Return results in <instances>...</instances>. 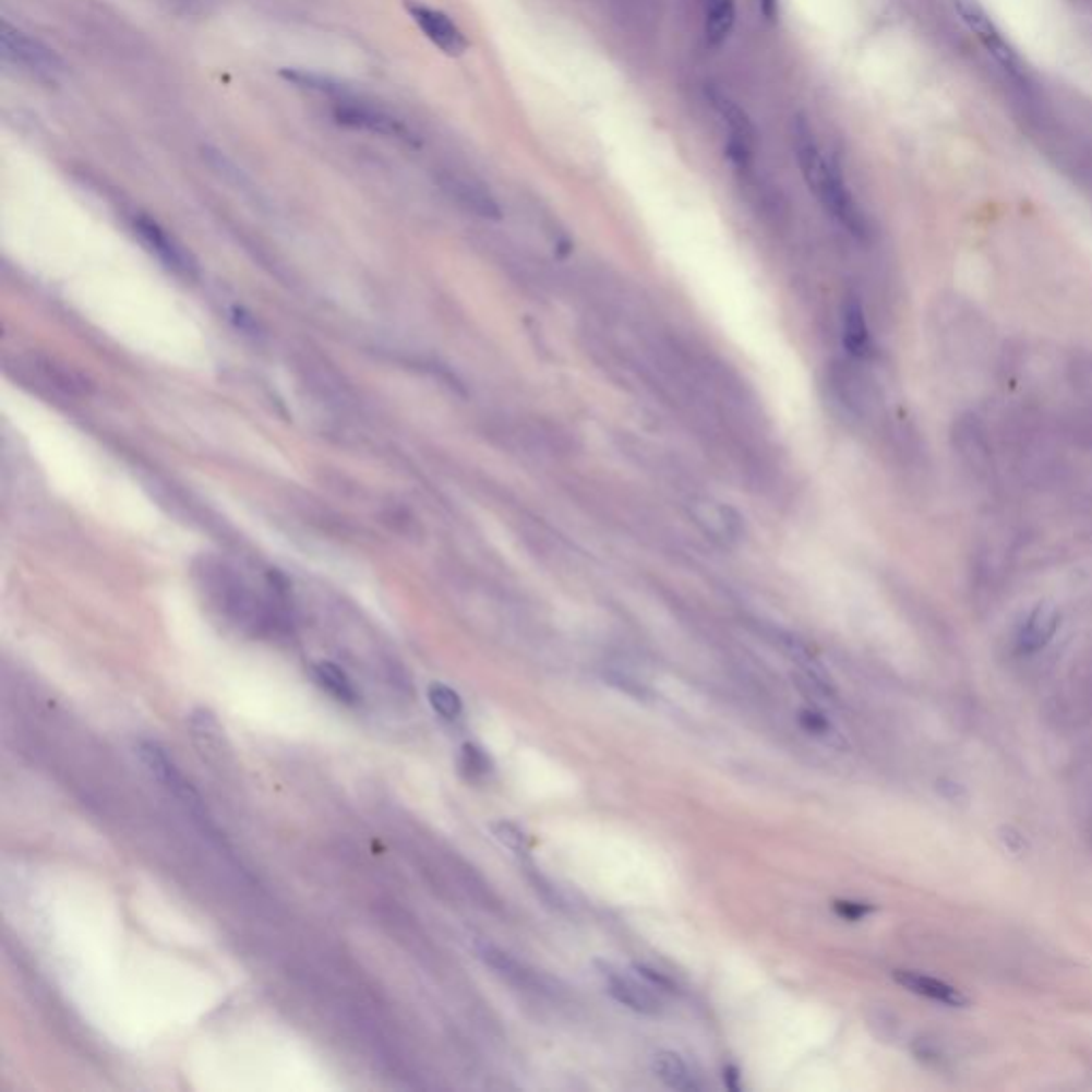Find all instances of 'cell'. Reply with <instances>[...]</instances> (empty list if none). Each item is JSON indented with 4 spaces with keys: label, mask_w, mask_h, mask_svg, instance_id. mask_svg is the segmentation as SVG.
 Wrapping results in <instances>:
<instances>
[{
    "label": "cell",
    "mask_w": 1092,
    "mask_h": 1092,
    "mask_svg": "<svg viewBox=\"0 0 1092 1092\" xmlns=\"http://www.w3.org/2000/svg\"><path fill=\"white\" fill-rule=\"evenodd\" d=\"M478 956L484 960V964H489L497 975H502L511 984H515L519 988H525V991H536V993H544L547 991L542 986L540 977L533 971L525 969L521 962L517 958H513L508 951L500 950V948L489 946V944H480L478 946Z\"/></svg>",
    "instance_id": "obj_13"
},
{
    "label": "cell",
    "mask_w": 1092,
    "mask_h": 1092,
    "mask_svg": "<svg viewBox=\"0 0 1092 1092\" xmlns=\"http://www.w3.org/2000/svg\"><path fill=\"white\" fill-rule=\"evenodd\" d=\"M892 980L902 986L904 991L917 995V997L931 998L935 1003H941L946 1007H956V1009H962L967 1007L971 1000L969 997L958 991L956 986H951L948 982L944 980H937V977H931V975H924V973H917V971H895L892 973Z\"/></svg>",
    "instance_id": "obj_11"
},
{
    "label": "cell",
    "mask_w": 1092,
    "mask_h": 1092,
    "mask_svg": "<svg viewBox=\"0 0 1092 1092\" xmlns=\"http://www.w3.org/2000/svg\"><path fill=\"white\" fill-rule=\"evenodd\" d=\"M799 723H801V728H803L805 732L813 734V736H817V739H824V741H826V743H830V745H839V747L843 745V743H841L839 732L832 728V723L828 721V717H826V715H821L819 711L803 709V711L799 712Z\"/></svg>",
    "instance_id": "obj_21"
},
{
    "label": "cell",
    "mask_w": 1092,
    "mask_h": 1092,
    "mask_svg": "<svg viewBox=\"0 0 1092 1092\" xmlns=\"http://www.w3.org/2000/svg\"><path fill=\"white\" fill-rule=\"evenodd\" d=\"M604 679L609 681V685L617 687L619 692H623L625 696L638 700V703H649L653 698V694L643 685L638 683L636 679L627 676V674H621V672H607Z\"/></svg>",
    "instance_id": "obj_22"
},
{
    "label": "cell",
    "mask_w": 1092,
    "mask_h": 1092,
    "mask_svg": "<svg viewBox=\"0 0 1092 1092\" xmlns=\"http://www.w3.org/2000/svg\"><path fill=\"white\" fill-rule=\"evenodd\" d=\"M950 4L958 13L960 22L969 28V33H973V37L982 44V48L997 60V64H1000L1011 77L1022 80L1024 69L1020 56L1003 37V33L998 31L995 20L986 13V9L977 0H950Z\"/></svg>",
    "instance_id": "obj_3"
},
{
    "label": "cell",
    "mask_w": 1092,
    "mask_h": 1092,
    "mask_svg": "<svg viewBox=\"0 0 1092 1092\" xmlns=\"http://www.w3.org/2000/svg\"><path fill=\"white\" fill-rule=\"evenodd\" d=\"M837 915H841L843 920L848 922H860L864 920L868 913L875 911V907L871 902H855V901H835L832 902Z\"/></svg>",
    "instance_id": "obj_24"
},
{
    "label": "cell",
    "mask_w": 1092,
    "mask_h": 1092,
    "mask_svg": "<svg viewBox=\"0 0 1092 1092\" xmlns=\"http://www.w3.org/2000/svg\"><path fill=\"white\" fill-rule=\"evenodd\" d=\"M596 969H598L600 977L604 980L607 993L615 998L617 1003L629 1007L636 1013H643V1016H658V1013H662L664 1003H662V998L658 995V991H651L653 988L651 984H640L634 977H629V975L617 971L613 964L602 962V960L596 962Z\"/></svg>",
    "instance_id": "obj_8"
},
{
    "label": "cell",
    "mask_w": 1092,
    "mask_h": 1092,
    "mask_svg": "<svg viewBox=\"0 0 1092 1092\" xmlns=\"http://www.w3.org/2000/svg\"><path fill=\"white\" fill-rule=\"evenodd\" d=\"M459 768L468 779H482L493 770L491 756L475 743H466L459 749Z\"/></svg>",
    "instance_id": "obj_19"
},
{
    "label": "cell",
    "mask_w": 1092,
    "mask_h": 1092,
    "mask_svg": "<svg viewBox=\"0 0 1092 1092\" xmlns=\"http://www.w3.org/2000/svg\"><path fill=\"white\" fill-rule=\"evenodd\" d=\"M406 11L412 17V22L419 26V31L428 37L429 41L446 56H464L470 44L464 31L453 22V17L440 9H433L417 0H406Z\"/></svg>",
    "instance_id": "obj_7"
},
{
    "label": "cell",
    "mask_w": 1092,
    "mask_h": 1092,
    "mask_svg": "<svg viewBox=\"0 0 1092 1092\" xmlns=\"http://www.w3.org/2000/svg\"><path fill=\"white\" fill-rule=\"evenodd\" d=\"M736 24L734 0H705V37L711 48H719L732 35Z\"/></svg>",
    "instance_id": "obj_14"
},
{
    "label": "cell",
    "mask_w": 1092,
    "mask_h": 1092,
    "mask_svg": "<svg viewBox=\"0 0 1092 1092\" xmlns=\"http://www.w3.org/2000/svg\"><path fill=\"white\" fill-rule=\"evenodd\" d=\"M707 98L711 103L715 113L723 120L728 127V143H725V154L736 167H747L754 158L756 143H758V129L749 113L723 91L717 86H709Z\"/></svg>",
    "instance_id": "obj_4"
},
{
    "label": "cell",
    "mask_w": 1092,
    "mask_h": 1092,
    "mask_svg": "<svg viewBox=\"0 0 1092 1092\" xmlns=\"http://www.w3.org/2000/svg\"><path fill=\"white\" fill-rule=\"evenodd\" d=\"M634 971H636V973H638V975H640L647 984H651L656 991L674 993V988H676V986H674V982H672L670 977H665L664 973H660V971H656V969H651V967H647V964H643V962H634Z\"/></svg>",
    "instance_id": "obj_25"
},
{
    "label": "cell",
    "mask_w": 1092,
    "mask_h": 1092,
    "mask_svg": "<svg viewBox=\"0 0 1092 1092\" xmlns=\"http://www.w3.org/2000/svg\"><path fill=\"white\" fill-rule=\"evenodd\" d=\"M137 756L156 783H160L182 805L191 808L196 821H205V811H203V801H201L199 792L192 788L191 781L184 779V775L178 770L176 761L169 758V754L163 745H158L156 741H140Z\"/></svg>",
    "instance_id": "obj_6"
},
{
    "label": "cell",
    "mask_w": 1092,
    "mask_h": 1092,
    "mask_svg": "<svg viewBox=\"0 0 1092 1092\" xmlns=\"http://www.w3.org/2000/svg\"><path fill=\"white\" fill-rule=\"evenodd\" d=\"M41 372L48 376V381L51 384L64 388L67 393H77V391H84V382L80 381L77 374H73L71 370L67 368H58L53 361H44L41 365Z\"/></svg>",
    "instance_id": "obj_23"
},
{
    "label": "cell",
    "mask_w": 1092,
    "mask_h": 1092,
    "mask_svg": "<svg viewBox=\"0 0 1092 1092\" xmlns=\"http://www.w3.org/2000/svg\"><path fill=\"white\" fill-rule=\"evenodd\" d=\"M314 679L337 703L357 705L359 694H357L352 681L348 679V674L339 665L333 664V662H321V664L314 665Z\"/></svg>",
    "instance_id": "obj_17"
},
{
    "label": "cell",
    "mask_w": 1092,
    "mask_h": 1092,
    "mask_svg": "<svg viewBox=\"0 0 1092 1092\" xmlns=\"http://www.w3.org/2000/svg\"><path fill=\"white\" fill-rule=\"evenodd\" d=\"M491 832H493V837H495L502 845H506V848H508V850H513L515 854L527 855L529 854V850H531V845H533V843H531V839L527 837V832H525V830H521V828H519L517 824H513V821H506V819L493 821V824H491Z\"/></svg>",
    "instance_id": "obj_20"
},
{
    "label": "cell",
    "mask_w": 1092,
    "mask_h": 1092,
    "mask_svg": "<svg viewBox=\"0 0 1092 1092\" xmlns=\"http://www.w3.org/2000/svg\"><path fill=\"white\" fill-rule=\"evenodd\" d=\"M231 314H233L231 319H233L236 327L241 329V332L248 333V335H259V333H261V325H259V321H256L250 312H245L243 308H238V305H236V308L231 310Z\"/></svg>",
    "instance_id": "obj_26"
},
{
    "label": "cell",
    "mask_w": 1092,
    "mask_h": 1092,
    "mask_svg": "<svg viewBox=\"0 0 1092 1092\" xmlns=\"http://www.w3.org/2000/svg\"><path fill=\"white\" fill-rule=\"evenodd\" d=\"M760 13L766 22H777L779 20V0H758Z\"/></svg>",
    "instance_id": "obj_28"
},
{
    "label": "cell",
    "mask_w": 1092,
    "mask_h": 1092,
    "mask_svg": "<svg viewBox=\"0 0 1092 1092\" xmlns=\"http://www.w3.org/2000/svg\"><path fill=\"white\" fill-rule=\"evenodd\" d=\"M135 231L145 241V245H149V250L167 267H171L176 272H182V274H192L194 272V261H192L191 254L184 250V245H180L176 239L169 238V233L163 231L154 220H149L145 216H140L135 220Z\"/></svg>",
    "instance_id": "obj_10"
},
{
    "label": "cell",
    "mask_w": 1092,
    "mask_h": 1092,
    "mask_svg": "<svg viewBox=\"0 0 1092 1092\" xmlns=\"http://www.w3.org/2000/svg\"><path fill=\"white\" fill-rule=\"evenodd\" d=\"M428 698L431 709L448 721L461 717V712H464V703H461L459 694L444 683L429 685Z\"/></svg>",
    "instance_id": "obj_18"
},
{
    "label": "cell",
    "mask_w": 1092,
    "mask_h": 1092,
    "mask_svg": "<svg viewBox=\"0 0 1092 1092\" xmlns=\"http://www.w3.org/2000/svg\"><path fill=\"white\" fill-rule=\"evenodd\" d=\"M653 1073L668 1089L679 1092L698 1091L694 1076L689 1073L685 1060L670 1049H662L653 1056Z\"/></svg>",
    "instance_id": "obj_15"
},
{
    "label": "cell",
    "mask_w": 1092,
    "mask_h": 1092,
    "mask_svg": "<svg viewBox=\"0 0 1092 1092\" xmlns=\"http://www.w3.org/2000/svg\"><path fill=\"white\" fill-rule=\"evenodd\" d=\"M739 1080H741L739 1069H736L734 1065H728V1067L723 1069V1084H725V1089L732 1092L741 1091V1082H739Z\"/></svg>",
    "instance_id": "obj_27"
},
{
    "label": "cell",
    "mask_w": 1092,
    "mask_h": 1092,
    "mask_svg": "<svg viewBox=\"0 0 1092 1092\" xmlns=\"http://www.w3.org/2000/svg\"><path fill=\"white\" fill-rule=\"evenodd\" d=\"M333 118L337 124L352 129V131H363L372 135H381L386 140L406 143V145H419V135L397 116L384 111L381 107L368 105V103H357V100H339L333 109Z\"/></svg>",
    "instance_id": "obj_5"
},
{
    "label": "cell",
    "mask_w": 1092,
    "mask_h": 1092,
    "mask_svg": "<svg viewBox=\"0 0 1092 1092\" xmlns=\"http://www.w3.org/2000/svg\"><path fill=\"white\" fill-rule=\"evenodd\" d=\"M1058 625H1060V613L1054 607H1049V604L1035 607L1033 613L1024 619V623L1018 632V638H1016L1018 651L1024 656L1042 651L1049 645L1054 634L1058 632Z\"/></svg>",
    "instance_id": "obj_12"
},
{
    "label": "cell",
    "mask_w": 1092,
    "mask_h": 1092,
    "mask_svg": "<svg viewBox=\"0 0 1092 1092\" xmlns=\"http://www.w3.org/2000/svg\"><path fill=\"white\" fill-rule=\"evenodd\" d=\"M843 344L854 357H866L871 352V333L862 305L850 299L843 310Z\"/></svg>",
    "instance_id": "obj_16"
},
{
    "label": "cell",
    "mask_w": 1092,
    "mask_h": 1092,
    "mask_svg": "<svg viewBox=\"0 0 1092 1092\" xmlns=\"http://www.w3.org/2000/svg\"><path fill=\"white\" fill-rule=\"evenodd\" d=\"M0 49H2V58L7 62H11L20 71L28 73L31 77H37L44 82H56L64 71V64L53 49L44 46L39 39H33L24 31L11 26L9 22H2Z\"/></svg>",
    "instance_id": "obj_2"
},
{
    "label": "cell",
    "mask_w": 1092,
    "mask_h": 1092,
    "mask_svg": "<svg viewBox=\"0 0 1092 1092\" xmlns=\"http://www.w3.org/2000/svg\"><path fill=\"white\" fill-rule=\"evenodd\" d=\"M440 187L457 205L472 212L475 216L487 218V220L502 218V209H500V203L495 201V196L484 184L476 182L475 178L448 171V173L440 176Z\"/></svg>",
    "instance_id": "obj_9"
},
{
    "label": "cell",
    "mask_w": 1092,
    "mask_h": 1092,
    "mask_svg": "<svg viewBox=\"0 0 1092 1092\" xmlns=\"http://www.w3.org/2000/svg\"><path fill=\"white\" fill-rule=\"evenodd\" d=\"M792 145L808 191L841 227L855 238H864L866 218L841 173L839 163L821 149L805 116H796L792 120Z\"/></svg>",
    "instance_id": "obj_1"
}]
</instances>
